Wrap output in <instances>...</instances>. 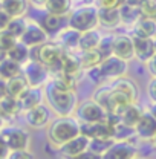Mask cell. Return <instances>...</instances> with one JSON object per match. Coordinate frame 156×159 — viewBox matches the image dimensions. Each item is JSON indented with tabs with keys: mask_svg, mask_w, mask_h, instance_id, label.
<instances>
[{
	"mask_svg": "<svg viewBox=\"0 0 156 159\" xmlns=\"http://www.w3.org/2000/svg\"><path fill=\"white\" fill-rule=\"evenodd\" d=\"M44 98L48 106L57 116H72L78 106L75 90L57 87L54 83H48L44 87Z\"/></svg>",
	"mask_w": 156,
	"mask_h": 159,
	"instance_id": "cell-1",
	"label": "cell"
},
{
	"mask_svg": "<svg viewBox=\"0 0 156 159\" xmlns=\"http://www.w3.org/2000/svg\"><path fill=\"white\" fill-rule=\"evenodd\" d=\"M80 135V121L74 116H58L48 129V139L54 145H63Z\"/></svg>",
	"mask_w": 156,
	"mask_h": 159,
	"instance_id": "cell-2",
	"label": "cell"
},
{
	"mask_svg": "<svg viewBox=\"0 0 156 159\" xmlns=\"http://www.w3.org/2000/svg\"><path fill=\"white\" fill-rule=\"evenodd\" d=\"M98 25V6L97 5H83L74 9L67 19V26L77 29L78 32H86L95 29Z\"/></svg>",
	"mask_w": 156,
	"mask_h": 159,
	"instance_id": "cell-3",
	"label": "cell"
},
{
	"mask_svg": "<svg viewBox=\"0 0 156 159\" xmlns=\"http://www.w3.org/2000/svg\"><path fill=\"white\" fill-rule=\"evenodd\" d=\"M75 118L80 122H101L107 119V110L95 99H86L77 106Z\"/></svg>",
	"mask_w": 156,
	"mask_h": 159,
	"instance_id": "cell-4",
	"label": "cell"
},
{
	"mask_svg": "<svg viewBox=\"0 0 156 159\" xmlns=\"http://www.w3.org/2000/svg\"><path fill=\"white\" fill-rule=\"evenodd\" d=\"M37 49V58L41 64H44L49 70H55L57 67L60 69V63L63 58L64 49L60 46L58 43H43L41 46L35 48Z\"/></svg>",
	"mask_w": 156,
	"mask_h": 159,
	"instance_id": "cell-5",
	"label": "cell"
},
{
	"mask_svg": "<svg viewBox=\"0 0 156 159\" xmlns=\"http://www.w3.org/2000/svg\"><path fill=\"white\" fill-rule=\"evenodd\" d=\"M23 77L26 78L29 87H41L48 84L49 80V69L41 64L39 60L31 58L26 64H23Z\"/></svg>",
	"mask_w": 156,
	"mask_h": 159,
	"instance_id": "cell-6",
	"label": "cell"
},
{
	"mask_svg": "<svg viewBox=\"0 0 156 159\" xmlns=\"http://www.w3.org/2000/svg\"><path fill=\"white\" fill-rule=\"evenodd\" d=\"M98 67H99L104 80H117L127 74L129 63L126 60L117 57V55H110V57L103 60Z\"/></svg>",
	"mask_w": 156,
	"mask_h": 159,
	"instance_id": "cell-7",
	"label": "cell"
},
{
	"mask_svg": "<svg viewBox=\"0 0 156 159\" xmlns=\"http://www.w3.org/2000/svg\"><path fill=\"white\" fill-rule=\"evenodd\" d=\"M80 133L94 138H113V124L106 119L101 122H80Z\"/></svg>",
	"mask_w": 156,
	"mask_h": 159,
	"instance_id": "cell-8",
	"label": "cell"
},
{
	"mask_svg": "<svg viewBox=\"0 0 156 159\" xmlns=\"http://www.w3.org/2000/svg\"><path fill=\"white\" fill-rule=\"evenodd\" d=\"M2 135L6 141L9 152L12 150H26L29 147V141L31 136L26 130L20 129V127H8L2 130Z\"/></svg>",
	"mask_w": 156,
	"mask_h": 159,
	"instance_id": "cell-9",
	"label": "cell"
},
{
	"mask_svg": "<svg viewBox=\"0 0 156 159\" xmlns=\"http://www.w3.org/2000/svg\"><path fill=\"white\" fill-rule=\"evenodd\" d=\"M135 156L136 147L130 141H115L101 155V159H133Z\"/></svg>",
	"mask_w": 156,
	"mask_h": 159,
	"instance_id": "cell-10",
	"label": "cell"
},
{
	"mask_svg": "<svg viewBox=\"0 0 156 159\" xmlns=\"http://www.w3.org/2000/svg\"><path fill=\"white\" fill-rule=\"evenodd\" d=\"M25 121L29 127L32 129H43L49 124L51 121V110L49 106L46 104H39L29 110L25 112Z\"/></svg>",
	"mask_w": 156,
	"mask_h": 159,
	"instance_id": "cell-11",
	"label": "cell"
},
{
	"mask_svg": "<svg viewBox=\"0 0 156 159\" xmlns=\"http://www.w3.org/2000/svg\"><path fill=\"white\" fill-rule=\"evenodd\" d=\"M109 87L113 92H117L118 95H121L127 102H130V104L132 102H136L139 90H138V86L135 84L133 80L126 78V77H119V78L113 80Z\"/></svg>",
	"mask_w": 156,
	"mask_h": 159,
	"instance_id": "cell-12",
	"label": "cell"
},
{
	"mask_svg": "<svg viewBox=\"0 0 156 159\" xmlns=\"http://www.w3.org/2000/svg\"><path fill=\"white\" fill-rule=\"evenodd\" d=\"M89 141L90 139L87 138V136H84V135L80 133L78 136L72 138L71 141H67V142H64L63 145H60L58 147L60 156L67 159V158H74V156H77L80 153H83L84 150L89 148Z\"/></svg>",
	"mask_w": 156,
	"mask_h": 159,
	"instance_id": "cell-13",
	"label": "cell"
},
{
	"mask_svg": "<svg viewBox=\"0 0 156 159\" xmlns=\"http://www.w3.org/2000/svg\"><path fill=\"white\" fill-rule=\"evenodd\" d=\"M135 133L138 138L144 141H153L156 136V118L152 115L150 110L142 112L138 124L135 125Z\"/></svg>",
	"mask_w": 156,
	"mask_h": 159,
	"instance_id": "cell-14",
	"label": "cell"
},
{
	"mask_svg": "<svg viewBox=\"0 0 156 159\" xmlns=\"http://www.w3.org/2000/svg\"><path fill=\"white\" fill-rule=\"evenodd\" d=\"M20 41L31 49L39 48L43 43L48 41V34L39 23H28V28H26L25 34L20 37Z\"/></svg>",
	"mask_w": 156,
	"mask_h": 159,
	"instance_id": "cell-15",
	"label": "cell"
},
{
	"mask_svg": "<svg viewBox=\"0 0 156 159\" xmlns=\"http://www.w3.org/2000/svg\"><path fill=\"white\" fill-rule=\"evenodd\" d=\"M113 55H117L119 58L126 60V61L135 58L133 37L126 35V34L113 35Z\"/></svg>",
	"mask_w": 156,
	"mask_h": 159,
	"instance_id": "cell-16",
	"label": "cell"
},
{
	"mask_svg": "<svg viewBox=\"0 0 156 159\" xmlns=\"http://www.w3.org/2000/svg\"><path fill=\"white\" fill-rule=\"evenodd\" d=\"M132 37H133L135 58H138L142 63H147L156 54L153 39H144V37H135V35H132Z\"/></svg>",
	"mask_w": 156,
	"mask_h": 159,
	"instance_id": "cell-17",
	"label": "cell"
},
{
	"mask_svg": "<svg viewBox=\"0 0 156 159\" xmlns=\"http://www.w3.org/2000/svg\"><path fill=\"white\" fill-rule=\"evenodd\" d=\"M39 25L46 31L48 35H54V34H60L67 26V19L63 16H55V14L46 12L39 20Z\"/></svg>",
	"mask_w": 156,
	"mask_h": 159,
	"instance_id": "cell-18",
	"label": "cell"
},
{
	"mask_svg": "<svg viewBox=\"0 0 156 159\" xmlns=\"http://www.w3.org/2000/svg\"><path fill=\"white\" fill-rule=\"evenodd\" d=\"M43 98H44V90L41 87H28V90H25L19 97L21 110H29L39 104H43Z\"/></svg>",
	"mask_w": 156,
	"mask_h": 159,
	"instance_id": "cell-19",
	"label": "cell"
},
{
	"mask_svg": "<svg viewBox=\"0 0 156 159\" xmlns=\"http://www.w3.org/2000/svg\"><path fill=\"white\" fill-rule=\"evenodd\" d=\"M98 25L107 29H113L121 25V16L118 8H98Z\"/></svg>",
	"mask_w": 156,
	"mask_h": 159,
	"instance_id": "cell-20",
	"label": "cell"
},
{
	"mask_svg": "<svg viewBox=\"0 0 156 159\" xmlns=\"http://www.w3.org/2000/svg\"><path fill=\"white\" fill-rule=\"evenodd\" d=\"M133 35L135 37H144V39L156 37V20L141 17L133 25Z\"/></svg>",
	"mask_w": 156,
	"mask_h": 159,
	"instance_id": "cell-21",
	"label": "cell"
},
{
	"mask_svg": "<svg viewBox=\"0 0 156 159\" xmlns=\"http://www.w3.org/2000/svg\"><path fill=\"white\" fill-rule=\"evenodd\" d=\"M142 112H144V110L139 109V106H136V102H132V104L126 106V107L118 113V116H119V121H121L122 124H126V125L135 129V125L138 124V121L141 118Z\"/></svg>",
	"mask_w": 156,
	"mask_h": 159,
	"instance_id": "cell-22",
	"label": "cell"
},
{
	"mask_svg": "<svg viewBox=\"0 0 156 159\" xmlns=\"http://www.w3.org/2000/svg\"><path fill=\"white\" fill-rule=\"evenodd\" d=\"M2 9L11 17H23L28 12V0H2Z\"/></svg>",
	"mask_w": 156,
	"mask_h": 159,
	"instance_id": "cell-23",
	"label": "cell"
},
{
	"mask_svg": "<svg viewBox=\"0 0 156 159\" xmlns=\"http://www.w3.org/2000/svg\"><path fill=\"white\" fill-rule=\"evenodd\" d=\"M60 72H64L67 75H72V77H77V74H80L81 69V64H80V60H78L77 55L74 54H69L64 51L63 54V58H61V63H60ZM57 70V72H58Z\"/></svg>",
	"mask_w": 156,
	"mask_h": 159,
	"instance_id": "cell-24",
	"label": "cell"
},
{
	"mask_svg": "<svg viewBox=\"0 0 156 159\" xmlns=\"http://www.w3.org/2000/svg\"><path fill=\"white\" fill-rule=\"evenodd\" d=\"M119 16H121V23H126V25H135L138 20L141 19V14H139V9H138L136 5L133 3H129V2H122L119 6Z\"/></svg>",
	"mask_w": 156,
	"mask_h": 159,
	"instance_id": "cell-25",
	"label": "cell"
},
{
	"mask_svg": "<svg viewBox=\"0 0 156 159\" xmlns=\"http://www.w3.org/2000/svg\"><path fill=\"white\" fill-rule=\"evenodd\" d=\"M80 37H81V32H78L77 29H72V28L63 29V31L60 32L58 44L64 51H72V49L78 48Z\"/></svg>",
	"mask_w": 156,
	"mask_h": 159,
	"instance_id": "cell-26",
	"label": "cell"
},
{
	"mask_svg": "<svg viewBox=\"0 0 156 159\" xmlns=\"http://www.w3.org/2000/svg\"><path fill=\"white\" fill-rule=\"evenodd\" d=\"M101 34L97 29H92V31H86V32H81V37H80V43H78V49L81 52L84 51H95L101 40Z\"/></svg>",
	"mask_w": 156,
	"mask_h": 159,
	"instance_id": "cell-27",
	"label": "cell"
},
{
	"mask_svg": "<svg viewBox=\"0 0 156 159\" xmlns=\"http://www.w3.org/2000/svg\"><path fill=\"white\" fill-rule=\"evenodd\" d=\"M21 72H23V66L8 57L0 63V78L6 80V81L17 75H21Z\"/></svg>",
	"mask_w": 156,
	"mask_h": 159,
	"instance_id": "cell-28",
	"label": "cell"
},
{
	"mask_svg": "<svg viewBox=\"0 0 156 159\" xmlns=\"http://www.w3.org/2000/svg\"><path fill=\"white\" fill-rule=\"evenodd\" d=\"M6 57L11 60H14V61H17L19 64H26L29 60H31V48H28L26 44H23L21 41H17L16 43V46L6 54Z\"/></svg>",
	"mask_w": 156,
	"mask_h": 159,
	"instance_id": "cell-29",
	"label": "cell"
},
{
	"mask_svg": "<svg viewBox=\"0 0 156 159\" xmlns=\"http://www.w3.org/2000/svg\"><path fill=\"white\" fill-rule=\"evenodd\" d=\"M44 11L49 14L66 17L71 12V0H48L44 5Z\"/></svg>",
	"mask_w": 156,
	"mask_h": 159,
	"instance_id": "cell-30",
	"label": "cell"
},
{
	"mask_svg": "<svg viewBox=\"0 0 156 159\" xmlns=\"http://www.w3.org/2000/svg\"><path fill=\"white\" fill-rule=\"evenodd\" d=\"M6 86H8V95L16 97V98H19L20 95H21L25 90H28V87H29L26 78L23 77V74H21V75H17V77H14V78H11V80H8V81H6Z\"/></svg>",
	"mask_w": 156,
	"mask_h": 159,
	"instance_id": "cell-31",
	"label": "cell"
},
{
	"mask_svg": "<svg viewBox=\"0 0 156 159\" xmlns=\"http://www.w3.org/2000/svg\"><path fill=\"white\" fill-rule=\"evenodd\" d=\"M78 60H80V64H81L83 70H89L92 67H97V66H99V63L103 61V58L98 54L97 49L95 51H84V52H81Z\"/></svg>",
	"mask_w": 156,
	"mask_h": 159,
	"instance_id": "cell-32",
	"label": "cell"
},
{
	"mask_svg": "<svg viewBox=\"0 0 156 159\" xmlns=\"http://www.w3.org/2000/svg\"><path fill=\"white\" fill-rule=\"evenodd\" d=\"M0 107H2V115L3 116H16L17 113L21 112V106H20L19 98L16 97H5L0 101Z\"/></svg>",
	"mask_w": 156,
	"mask_h": 159,
	"instance_id": "cell-33",
	"label": "cell"
},
{
	"mask_svg": "<svg viewBox=\"0 0 156 159\" xmlns=\"http://www.w3.org/2000/svg\"><path fill=\"white\" fill-rule=\"evenodd\" d=\"M26 28H28V21L23 19V17H16V19H11L8 28H6V31H8L11 35H14L17 40H20V37L25 34Z\"/></svg>",
	"mask_w": 156,
	"mask_h": 159,
	"instance_id": "cell-34",
	"label": "cell"
},
{
	"mask_svg": "<svg viewBox=\"0 0 156 159\" xmlns=\"http://www.w3.org/2000/svg\"><path fill=\"white\" fill-rule=\"evenodd\" d=\"M98 54L101 55V58H107L110 55H113V35H104L101 37L99 43L97 46Z\"/></svg>",
	"mask_w": 156,
	"mask_h": 159,
	"instance_id": "cell-35",
	"label": "cell"
},
{
	"mask_svg": "<svg viewBox=\"0 0 156 159\" xmlns=\"http://www.w3.org/2000/svg\"><path fill=\"white\" fill-rule=\"evenodd\" d=\"M113 142H115L113 138H94L89 141V150L98 155H103Z\"/></svg>",
	"mask_w": 156,
	"mask_h": 159,
	"instance_id": "cell-36",
	"label": "cell"
},
{
	"mask_svg": "<svg viewBox=\"0 0 156 159\" xmlns=\"http://www.w3.org/2000/svg\"><path fill=\"white\" fill-rule=\"evenodd\" d=\"M136 6L141 17L156 20V0H139Z\"/></svg>",
	"mask_w": 156,
	"mask_h": 159,
	"instance_id": "cell-37",
	"label": "cell"
},
{
	"mask_svg": "<svg viewBox=\"0 0 156 159\" xmlns=\"http://www.w3.org/2000/svg\"><path fill=\"white\" fill-rule=\"evenodd\" d=\"M19 40L16 39L14 35H11L6 29L5 31H0V51H3L5 54H8L17 43Z\"/></svg>",
	"mask_w": 156,
	"mask_h": 159,
	"instance_id": "cell-38",
	"label": "cell"
},
{
	"mask_svg": "<svg viewBox=\"0 0 156 159\" xmlns=\"http://www.w3.org/2000/svg\"><path fill=\"white\" fill-rule=\"evenodd\" d=\"M6 159H34V155L28 148L26 150H12V152H9Z\"/></svg>",
	"mask_w": 156,
	"mask_h": 159,
	"instance_id": "cell-39",
	"label": "cell"
},
{
	"mask_svg": "<svg viewBox=\"0 0 156 159\" xmlns=\"http://www.w3.org/2000/svg\"><path fill=\"white\" fill-rule=\"evenodd\" d=\"M87 77L92 80L94 83H103V81H106L98 66H97V67H92V69H89V70H87Z\"/></svg>",
	"mask_w": 156,
	"mask_h": 159,
	"instance_id": "cell-40",
	"label": "cell"
},
{
	"mask_svg": "<svg viewBox=\"0 0 156 159\" xmlns=\"http://www.w3.org/2000/svg\"><path fill=\"white\" fill-rule=\"evenodd\" d=\"M147 95L152 99V102H156V77H152L147 84Z\"/></svg>",
	"mask_w": 156,
	"mask_h": 159,
	"instance_id": "cell-41",
	"label": "cell"
},
{
	"mask_svg": "<svg viewBox=\"0 0 156 159\" xmlns=\"http://www.w3.org/2000/svg\"><path fill=\"white\" fill-rule=\"evenodd\" d=\"M124 0H97L98 8H118Z\"/></svg>",
	"mask_w": 156,
	"mask_h": 159,
	"instance_id": "cell-42",
	"label": "cell"
},
{
	"mask_svg": "<svg viewBox=\"0 0 156 159\" xmlns=\"http://www.w3.org/2000/svg\"><path fill=\"white\" fill-rule=\"evenodd\" d=\"M67 159H101V155H98V153H94L92 150H84L83 153H80L77 156H74V158H67Z\"/></svg>",
	"mask_w": 156,
	"mask_h": 159,
	"instance_id": "cell-43",
	"label": "cell"
},
{
	"mask_svg": "<svg viewBox=\"0 0 156 159\" xmlns=\"http://www.w3.org/2000/svg\"><path fill=\"white\" fill-rule=\"evenodd\" d=\"M8 155H9V147H8L6 141H5L2 132H0V159H6Z\"/></svg>",
	"mask_w": 156,
	"mask_h": 159,
	"instance_id": "cell-44",
	"label": "cell"
},
{
	"mask_svg": "<svg viewBox=\"0 0 156 159\" xmlns=\"http://www.w3.org/2000/svg\"><path fill=\"white\" fill-rule=\"evenodd\" d=\"M9 21H11V17L2 9V11H0V31H5V29L8 28Z\"/></svg>",
	"mask_w": 156,
	"mask_h": 159,
	"instance_id": "cell-45",
	"label": "cell"
},
{
	"mask_svg": "<svg viewBox=\"0 0 156 159\" xmlns=\"http://www.w3.org/2000/svg\"><path fill=\"white\" fill-rule=\"evenodd\" d=\"M145 64H147V70L150 72V75H152V77H156V54L149 60Z\"/></svg>",
	"mask_w": 156,
	"mask_h": 159,
	"instance_id": "cell-46",
	"label": "cell"
},
{
	"mask_svg": "<svg viewBox=\"0 0 156 159\" xmlns=\"http://www.w3.org/2000/svg\"><path fill=\"white\" fill-rule=\"evenodd\" d=\"M8 97V86H6V80L0 78V101Z\"/></svg>",
	"mask_w": 156,
	"mask_h": 159,
	"instance_id": "cell-47",
	"label": "cell"
},
{
	"mask_svg": "<svg viewBox=\"0 0 156 159\" xmlns=\"http://www.w3.org/2000/svg\"><path fill=\"white\" fill-rule=\"evenodd\" d=\"M31 2H32L34 5H37V6H44L48 0H31Z\"/></svg>",
	"mask_w": 156,
	"mask_h": 159,
	"instance_id": "cell-48",
	"label": "cell"
},
{
	"mask_svg": "<svg viewBox=\"0 0 156 159\" xmlns=\"http://www.w3.org/2000/svg\"><path fill=\"white\" fill-rule=\"evenodd\" d=\"M3 129H5V116L0 113V132H2Z\"/></svg>",
	"mask_w": 156,
	"mask_h": 159,
	"instance_id": "cell-49",
	"label": "cell"
},
{
	"mask_svg": "<svg viewBox=\"0 0 156 159\" xmlns=\"http://www.w3.org/2000/svg\"><path fill=\"white\" fill-rule=\"evenodd\" d=\"M150 112H152V115L156 118V102H153L152 104V107H150Z\"/></svg>",
	"mask_w": 156,
	"mask_h": 159,
	"instance_id": "cell-50",
	"label": "cell"
},
{
	"mask_svg": "<svg viewBox=\"0 0 156 159\" xmlns=\"http://www.w3.org/2000/svg\"><path fill=\"white\" fill-rule=\"evenodd\" d=\"M5 58H6V54H5L3 51H0V63H2V61H3Z\"/></svg>",
	"mask_w": 156,
	"mask_h": 159,
	"instance_id": "cell-51",
	"label": "cell"
},
{
	"mask_svg": "<svg viewBox=\"0 0 156 159\" xmlns=\"http://www.w3.org/2000/svg\"><path fill=\"white\" fill-rule=\"evenodd\" d=\"M153 44H155V52H156V37H153Z\"/></svg>",
	"mask_w": 156,
	"mask_h": 159,
	"instance_id": "cell-52",
	"label": "cell"
},
{
	"mask_svg": "<svg viewBox=\"0 0 156 159\" xmlns=\"http://www.w3.org/2000/svg\"><path fill=\"white\" fill-rule=\"evenodd\" d=\"M153 144H155V147H156V136L153 138Z\"/></svg>",
	"mask_w": 156,
	"mask_h": 159,
	"instance_id": "cell-53",
	"label": "cell"
},
{
	"mask_svg": "<svg viewBox=\"0 0 156 159\" xmlns=\"http://www.w3.org/2000/svg\"><path fill=\"white\" fill-rule=\"evenodd\" d=\"M0 11H2V2H0Z\"/></svg>",
	"mask_w": 156,
	"mask_h": 159,
	"instance_id": "cell-54",
	"label": "cell"
},
{
	"mask_svg": "<svg viewBox=\"0 0 156 159\" xmlns=\"http://www.w3.org/2000/svg\"><path fill=\"white\" fill-rule=\"evenodd\" d=\"M133 159H141V158H138V156H135V158H133Z\"/></svg>",
	"mask_w": 156,
	"mask_h": 159,
	"instance_id": "cell-55",
	"label": "cell"
},
{
	"mask_svg": "<svg viewBox=\"0 0 156 159\" xmlns=\"http://www.w3.org/2000/svg\"><path fill=\"white\" fill-rule=\"evenodd\" d=\"M0 113H2V107H0Z\"/></svg>",
	"mask_w": 156,
	"mask_h": 159,
	"instance_id": "cell-56",
	"label": "cell"
},
{
	"mask_svg": "<svg viewBox=\"0 0 156 159\" xmlns=\"http://www.w3.org/2000/svg\"><path fill=\"white\" fill-rule=\"evenodd\" d=\"M0 2H2V0H0Z\"/></svg>",
	"mask_w": 156,
	"mask_h": 159,
	"instance_id": "cell-57",
	"label": "cell"
}]
</instances>
